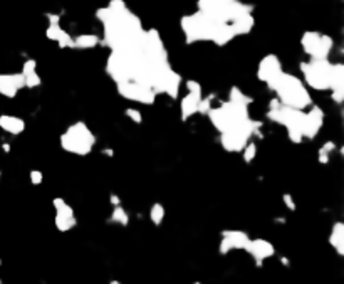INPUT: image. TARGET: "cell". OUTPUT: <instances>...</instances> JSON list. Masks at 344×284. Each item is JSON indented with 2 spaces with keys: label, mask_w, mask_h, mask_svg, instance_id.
<instances>
[{
  "label": "cell",
  "mask_w": 344,
  "mask_h": 284,
  "mask_svg": "<svg viewBox=\"0 0 344 284\" xmlns=\"http://www.w3.org/2000/svg\"><path fill=\"white\" fill-rule=\"evenodd\" d=\"M301 47L311 59H328L334 47V40L331 35L318 30H306L301 37Z\"/></svg>",
  "instance_id": "8"
},
{
  "label": "cell",
  "mask_w": 344,
  "mask_h": 284,
  "mask_svg": "<svg viewBox=\"0 0 344 284\" xmlns=\"http://www.w3.org/2000/svg\"><path fill=\"white\" fill-rule=\"evenodd\" d=\"M254 25H255V19H254L252 13H245V15L237 17L235 20L230 22V27H232L233 34H235V37H238V35L250 34L252 29H254Z\"/></svg>",
  "instance_id": "18"
},
{
  "label": "cell",
  "mask_w": 344,
  "mask_h": 284,
  "mask_svg": "<svg viewBox=\"0 0 344 284\" xmlns=\"http://www.w3.org/2000/svg\"><path fill=\"white\" fill-rule=\"evenodd\" d=\"M228 101L238 103V104H245V106H249V104L252 103V98H250V96H247L240 88H237V86H232L230 91H228Z\"/></svg>",
  "instance_id": "22"
},
{
  "label": "cell",
  "mask_w": 344,
  "mask_h": 284,
  "mask_svg": "<svg viewBox=\"0 0 344 284\" xmlns=\"http://www.w3.org/2000/svg\"><path fill=\"white\" fill-rule=\"evenodd\" d=\"M111 284H119L118 281H111Z\"/></svg>",
  "instance_id": "40"
},
{
  "label": "cell",
  "mask_w": 344,
  "mask_h": 284,
  "mask_svg": "<svg viewBox=\"0 0 344 284\" xmlns=\"http://www.w3.org/2000/svg\"><path fill=\"white\" fill-rule=\"evenodd\" d=\"M212 109V98H201L200 99V103H198V113L200 114H206Z\"/></svg>",
  "instance_id": "32"
},
{
  "label": "cell",
  "mask_w": 344,
  "mask_h": 284,
  "mask_svg": "<svg viewBox=\"0 0 344 284\" xmlns=\"http://www.w3.org/2000/svg\"><path fill=\"white\" fill-rule=\"evenodd\" d=\"M104 155H108V157H113V153H111V150H109V148L104 150Z\"/></svg>",
  "instance_id": "38"
},
{
  "label": "cell",
  "mask_w": 344,
  "mask_h": 284,
  "mask_svg": "<svg viewBox=\"0 0 344 284\" xmlns=\"http://www.w3.org/2000/svg\"><path fill=\"white\" fill-rule=\"evenodd\" d=\"M267 86L269 89H272L277 94V99L284 106L296 108V109H301V111L313 106V98H311L309 89L294 74H287V72L282 71L277 77L269 81Z\"/></svg>",
  "instance_id": "1"
},
{
  "label": "cell",
  "mask_w": 344,
  "mask_h": 284,
  "mask_svg": "<svg viewBox=\"0 0 344 284\" xmlns=\"http://www.w3.org/2000/svg\"><path fill=\"white\" fill-rule=\"evenodd\" d=\"M0 128L5 133H8V135L17 136L24 133L25 121L22 120V118L12 116V114H2V116H0Z\"/></svg>",
  "instance_id": "16"
},
{
  "label": "cell",
  "mask_w": 344,
  "mask_h": 284,
  "mask_svg": "<svg viewBox=\"0 0 344 284\" xmlns=\"http://www.w3.org/2000/svg\"><path fill=\"white\" fill-rule=\"evenodd\" d=\"M301 72L304 74V81L309 88L326 91L329 89V82H331V71L333 62L328 59H311V61L301 62Z\"/></svg>",
  "instance_id": "7"
},
{
  "label": "cell",
  "mask_w": 344,
  "mask_h": 284,
  "mask_svg": "<svg viewBox=\"0 0 344 284\" xmlns=\"http://www.w3.org/2000/svg\"><path fill=\"white\" fill-rule=\"evenodd\" d=\"M47 20H49V24H61V15L59 13H47Z\"/></svg>",
  "instance_id": "35"
},
{
  "label": "cell",
  "mask_w": 344,
  "mask_h": 284,
  "mask_svg": "<svg viewBox=\"0 0 344 284\" xmlns=\"http://www.w3.org/2000/svg\"><path fill=\"white\" fill-rule=\"evenodd\" d=\"M52 205L56 209V229L59 232H69L71 229H74L77 226V219L74 215V209L69 205L66 200L61 197H56L52 200Z\"/></svg>",
  "instance_id": "10"
},
{
  "label": "cell",
  "mask_w": 344,
  "mask_h": 284,
  "mask_svg": "<svg viewBox=\"0 0 344 284\" xmlns=\"http://www.w3.org/2000/svg\"><path fill=\"white\" fill-rule=\"evenodd\" d=\"M2 148L5 150V153H8V152H10V145H3Z\"/></svg>",
  "instance_id": "37"
},
{
  "label": "cell",
  "mask_w": 344,
  "mask_h": 284,
  "mask_svg": "<svg viewBox=\"0 0 344 284\" xmlns=\"http://www.w3.org/2000/svg\"><path fill=\"white\" fill-rule=\"evenodd\" d=\"M109 200H111V205L113 207H116V205H121V199L116 195V194H111V197H109Z\"/></svg>",
  "instance_id": "36"
},
{
  "label": "cell",
  "mask_w": 344,
  "mask_h": 284,
  "mask_svg": "<svg viewBox=\"0 0 344 284\" xmlns=\"http://www.w3.org/2000/svg\"><path fill=\"white\" fill-rule=\"evenodd\" d=\"M329 244L338 256H344V224L334 222L331 227V234H329Z\"/></svg>",
  "instance_id": "19"
},
{
  "label": "cell",
  "mask_w": 344,
  "mask_h": 284,
  "mask_svg": "<svg viewBox=\"0 0 344 284\" xmlns=\"http://www.w3.org/2000/svg\"><path fill=\"white\" fill-rule=\"evenodd\" d=\"M62 27H61V24H49L47 25V29H45V37H47L49 40H54V42H56V40L59 39V35L62 34Z\"/></svg>",
  "instance_id": "27"
},
{
  "label": "cell",
  "mask_w": 344,
  "mask_h": 284,
  "mask_svg": "<svg viewBox=\"0 0 344 284\" xmlns=\"http://www.w3.org/2000/svg\"><path fill=\"white\" fill-rule=\"evenodd\" d=\"M196 7L220 24H230L237 17L254 12V5L240 0H196Z\"/></svg>",
  "instance_id": "3"
},
{
  "label": "cell",
  "mask_w": 344,
  "mask_h": 284,
  "mask_svg": "<svg viewBox=\"0 0 344 284\" xmlns=\"http://www.w3.org/2000/svg\"><path fill=\"white\" fill-rule=\"evenodd\" d=\"M242 157H244L245 163L254 162V158L257 157V145L254 143V141H249V143L244 146V150H242Z\"/></svg>",
  "instance_id": "25"
},
{
  "label": "cell",
  "mask_w": 344,
  "mask_h": 284,
  "mask_svg": "<svg viewBox=\"0 0 344 284\" xmlns=\"http://www.w3.org/2000/svg\"><path fill=\"white\" fill-rule=\"evenodd\" d=\"M0 266H2V259H0Z\"/></svg>",
  "instance_id": "41"
},
{
  "label": "cell",
  "mask_w": 344,
  "mask_h": 284,
  "mask_svg": "<svg viewBox=\"0 0 344 284\" xmlns=\"http://www.w3.org/2000/svg\"><path fill=\"white\" fill-rule=\"evenodd\" d=\"M150 221L153 226H162L163 221H165V207L162 204H153L150 209Z\"/></svg>",
  "instance_id": "23"
},
{
  "label": "cell",
  "mask_w": 344,
  "mask_h": 284,
  "mask_svg": "<svg viewBox=\"0 0 344 284\" xmlns=\"http://www.w3.org/2000/svg\"><path fill=\"white\" fill-rule=\"evenodd\" d=\"M96 145L94 133L89 130L84 121H76L61 135V146L64 152L86 157L93 152Z\"/></svg>",
  "instance_id": "4"
},
{
  "label": "cell",
  "mask_w": 344,
  "mask_h": 284,
  "mask_svg": "<svg viewBox=\"0 0 344 284\" xmlns=\"http://www.w3.org/2000/svg\"><path fill=\"white\" fill-rule=\"evenodd\" d=\"M25 88H39L40 84H42V79H40V76L37 74V71L30 72V74H25Z\"/></svg>",
  "instance_id": "28"
},
{
  "label": "cell",
  "mask_w": 344,
  "mask_h": 284,
  "mask_svg": "<svg viewBox=\"0 0 344 284\" xmlns=\"http://www.w3.org/2000/svg\"><path fill=\"white\" fill-rule=\"evenodd\" d=\"M262 128V121H257V120H245L244 123L237 125L235 128L228 130L225 133H220V143H222L223 150L225 152H242L244 146L249 143L250 138L254 135H259V130Z\"/></svg>",
  "instance_id": "6"
},
{
  "label": "cell",
  "mask_w": 344,
  "mask_h": 284,
  "mask_svg": "<svg viewBox=\"0 0 344 284\" xmlns=\"http://www.w3.org/2000/svg\"><path fill=\"white\" fill-rule=\"evenodd\" d=\"M125 114H126L128 118H130L133 123H136V125L143 123V113L138 111V109H135V108H128L126 111H125Z\"/></svg>",
  "instance_id": "30"
},
{
  "label": "cell",
  "mask_w": 344,
  "mask_h": 284,
  "mask_svg": "<svg viewBox=\"0 0 344 284\" xmlns=\"http://www.w3.org/2000/svg\"><path fill=\"white\" fill-rule=\"evenodd\" d=\"M185 88H186V91L190 94H196V96H201L203 94V91H201V84L198 81H193V79H188L186 82H185Z\"/></svg>",
  "instance_id": "29"
},
{
  "label": "cell",
  "mask_w": 344,
  "mask_h": 284,
  "mask_svg": "<svg viewBox=\"0 0 344 284\" xmlns=\"http://www.w3.org/2000/svg\"><path fill=\"white\" fill-rule=\"evenodd\" d=\"M281 261H282V264H286V266H289V261H287L286 258H282Z\"/></svg>",
  "instance_id": "39"
},
{
  "label": "cell",
  "mask_w": 344,
  "mask_h": 284,
  "mask_svg": "<svg viewBox=\"0 0 344 284\" xmlns=\"http://www.w3.org/2000/svg\"><path fill=\"white\" fill-rule=\"evenodd\" d=\"M201 96H196V94H190L186 93L185 96L181 98V103H180V111H181V120L183 121H188L193 114L198 113V103H200Z\"/></svg>",
  "instance_id": "17"
},
{
  "label": "cell",
  "mask_w": 344,
  "mask_h": 284,
  "mask_svg": "<svg viewBox=\"0 0 344 284\" xmlns=\"http://www.w3.org/2000/svg\"><path fill=\"white\" fill-rule=\"evenodd\" d=\"M34 71H37V61L35 59H27V61L22 64V74H30V72H34Z\"/></svg>",
  "instance_id": "31"
},
{
  "label": "cell",
  "mask_w": 344,
  "mask_h": 284,
  "mask_svg": "<svg viewBox=\"0 0 344 284\" xmlns=\"http://www.w3.org/2000/svg\"><path fill=\"white\" fill-rule=\"evenodd\" d=\"M22 88H25V77L22 72L0 74V94L3 98L13 99Z\"/></svg>",
  "instance_id": "15"
},
{
  "label": "cell",
  "mask_w": 344,
  "mask_h": 284,
  "mask_svg": "<svg viewBox=\"0 0 344 284\" xmlns=\"http://www.w3.org/2000/svg\"><path fill=\"white\" fill-rule=\"evenodd\" d=\"M311 109L304 113V123H302V136L313 140L319 135L321 128L324 125V111L319 106H309Z\"/></svg>",
  "instance_id": "12"
},
{
  "label": "cell",
  "mask_w": 344,
  "mask_h": 284,
  "mask_svg": "<svg viewBox=\"0 0 344 284\" xmlns=\"http://www.w3.org/2000/svg\"><path fill=\"white\" fill-rule=\"evenodd\" d=\"M29 177H30L32 185H40V183L44 182V175H42V172H40V170H32L29 173Z\"/></svg>",
  "instance_id": "33"
},
{
  "label": "cell",
  "mask_w": 344,
  "mask_h": 284,
  "mask_svg": "<svg viewBox=\"0 0 344 284\" xmlns=\"http://www.w3.org/2000/svg\"><path fill=\"white\" fill-rule=\"evenodd\" d=\"M56 42L61 49H74V37H72L67 30H62V34L59 35V39Z\"/></svg>",
  "instance_id": "26"
},
{
  "label": "cell",
  "mask_w": 344,
  "mask_h": 284,
  "mask_svg": "<svg viewBox=\"0 0 344 284\" xmlns=\"http://www.w3.org/2000/svg\"><path fill=\"white\" fill-rule=\"evenodd\" d=\"M116 89L121 98L140 104H148L150 106L157 99V94L153 93V89H150L148 86L140 84V82H135V81L119 82V84H116Z\"/></svg>",
  "instance_id": "9"
},
{
  "label": "cell",
  "mask_w": 344,
  "mask_h": 284,
  "mask_svg": "<svg viewBox=\"0 0 344 284\" xmlns=\"http://www.w3.org/2000/svg\"><path fill=\"white\" fill-rule=\"evenodd\" d=\"M99 44H101V39L96 34H79L77 37H74V49H79V51L94 49Z\"/></svg>",
  "instance_id": "20"
},
{
  "label": "cell",
  "mask_w": 344,
  "mask_h": 284,
  "mask_svg": "<svg viewBox=\"0 0 344 284\" xmlns=\"http://www.w3.org/2000/svg\"><path fill=\"white\" fill-rule=\"evenodd\" d=\"M282 200H284V204H286V207L289 210H292V212H294V210L297 209V205L294 202V197H292L291 194H284L282 195Z\"/></svg>",
  "instance_id": "34"
},
{
  "label": "cell",
  "mask_w": 344,
  "mask_h": 284,
  "mask_svg": "<svg viewBox=\"0 0 344 284\" xmlns=\"http://www.w3.org/2000/svg\"><path fill=\"white\" fill-rule=\"evenodd\" d=\"M250 237L244 231H222V241L218 246V253L227 256L230 251H244Z\"/></svg>",
  "instance_id": "11"
},
{
  "label": "cell",
  "mask_w": 344,
  "mask_h": 284,
  "mask_svg": "<svg viewBox=\"0 0 344 284\" xmlns=\"http://www.w3.org/2000/svg\"><path fill=\"white\" fill-rule=\"evenodd\" d=\"M222 25L223 24L213 20L212 17H208L206 13L200 12V10L188 13V15H183L180 19V27H181L183 35H185L186 44L212 42Z\"/></svg>",
  "instance_id": "2"
},
{
  "label": "cell",
  "mask_w": 344,
  "mask_h": 284,
  "mask_svg": "<svg viewBox=\"0 0 344 284\" xmlns=\"http://www.w3.org/2000/svg\"><path fill=\"white\" fill-rule=\"evenodd\" d=\"M282 72V62L275 54H267L260 59L259 66H257V79L267 84L274 77H277Z\"/></svg>",
  "instance_id": "13"
},
{
  "label": "cell",
  "mask_w": 344,
  "mask_h": 284,
  "mask_svg": "<svg viewBox=\"0 0 344 284\" xmlns=\"http://www.w3.org/2000/svg\"><path fill=\"white\" fill-rule=\"evenodd\" d=\"M195 284H201V283H198V281H196V283H195Z\"/></svg>",
  "instance_id": "42"
},
{
  "label": "cell",
  "mask_w": 344,
  "mask_h": 284,
  "mask_svg": "<svg viewBox=\"0 0 344 284\" xmlns=\"http://www.w3.org/2000/svg\"><path fill=\"white\" fill-rule=\"evenodd\" d=\"M111 221L119 224V226L126 227L128 224H130V215L125 209L121 207V205H116V207L113 209V214H111Z\"/></svg>",
  "instance_id": "24"
},
{
  "label": "cell",
  "mask_w": 344,
  "mask_h": 284,
  "mask_svg": "<svg viewBox=\"0 0 344 284\" xmlns=\"http://www.w3.org/2000/svg\"><path fill=\"white\" fill-rule=\"evenodd\" d=\"M244 251L250 254L257 266H262L265 259H270L275 254V247L267 239H250Z\"/></svg>",
  "instance_id": "14"
},
{
  "label": "cell",
  "mask_w": 344,
  "mask_h": 284,
  "mask_svg": "<svg viewBox=\"0 0 344 284\" xmlns=\"http://www.w3.org/2000/svg\"><path fill=\"white\" fill-rule=\"evenodd\" d=\"M206 114H208L213 128L220 133L232 130V128H235L237 125H240V123H244L250 118L249 106L232 101L222 103L218 108H212Z\"/></svg>",
  "instance_id": "5"
},
{
  "label": "cell",
  "mask_w": 344,
  "mask_h": 284,
  "mask_svg": "<svg viewBox=\"0 0 344 284\" xmlns=\"http://www.w3.org/2000/svg\"><path fill=\"white\" fill-rule=\"evenodd\" d=\"M333 152H336V143L334 141H326V143L318 150V162L321 165H328L331 160Z\"/></svg>",
  "instance_id": "21"
}]
</instances>
